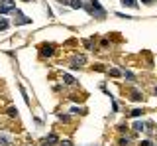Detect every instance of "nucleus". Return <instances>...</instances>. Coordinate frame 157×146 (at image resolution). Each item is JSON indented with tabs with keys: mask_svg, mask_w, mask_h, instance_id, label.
I'll use <instances>...</instances> for the list:
<instances>
[{
	"mask_svg": "<svg viewBox=\"0 0 157 146\" xmlns=\"http://www.w3.org/2000/svg\"><path fill=\"white\" fill-rule=\"evenodd\" d=\"M16 10V4L12 0H0V14H8Z\"/></svg>",
	"mask_w": 157,
	"mask_h": 146,
	"instance_id": "nucleus-2",
	"label": "nucleus"
},
{
	"mask_svg": "<svg viewBox=\"0 0 157 146\" xmlns=\"http://www.w3.org/2000/svg\"><path fill=\"white\" fill-rule=\"evenodd\" d=\"M155 95H157V87H155Z\"/></svg>",
	"mask_w": 157,
	"mask_h": 146,
	"instance_id": "nucleus-21",
	"label": "nucleus"
},
{
	"mask_svg": "<svg viewBox=\"0 0 157 146\" xmlns=\"http://www.w3.org/2000/svg\"><path fill=\"white\" fill-rule=\"evenodd\" d=\"M128 144H130V138H122L120 140V146H128Z\"/></svg>",
	"mask_w": 157,
	"mask_h": 146,
	"instance_id": "nucleus-15",
	"label": "nucleus"
},
{
	"mask_svg": "<svg viewBox=\"0 0 157 146\" xmlns=\"http://www.w3.org/2000/svg\"><path fill=\"white\" fill-rule=\"evenodd\" d=\"M132 101H141V93H140V91H132Z\"/></svg>",
	"mask_w": 157,
	"mask_h": 146,
	"instance_id": "nucleus-11",
	"label": "nucleus"
},
{
	"mask_svg": "<svg viewBox=\"0 0 157 146\" xmlns=\"http://www.w3.org/2000/svg\"><path fill=\"white\" fill-rule=\"evenodd\" d=\"M69 4H71L73 8H82V2H81V0H71Z\"/></svg>",
	"mask_w": 157,
	"mask_h": 146,
	"instance_id": "nucleus-12",
	"label": "nucleus"
},
{
	"mask_svg": "<svg viewBox=\"0 0 157 146\" xmlns=\"http://www.w3.org/2000/svg\"><path fill=\"white\" fill-rule=\"evenodd\" d=\"M61 146H73V144H71V140H63Z\"/></svg>",
	"mask_w": 157,
	"mask_h": 146,
	"instance_id": "nucleus-18",
	"label": "nucleus"
},
{
	"mask_svg": "<svg viewBox=\"0 0 157 146\" xmlns=\"http://www.w3.org/2000/svg\"><path fill=\"white\" fill-rule=\"evenodd\" d=\"M140 146H151V142H149V140H144V142H141Z\"/></svg>",
	"mask_w": 157,
	"mask_h": 146,
	"instance_id": "nucleus-19",
	"label": "nucleus"
},
{
	"mask_svg": "<svg viewBox=\"0 0 157 146\" xmlns=\"http://www.w3.org/2000/svg\"><path fill=\"white\" fill-rule=\"evenodd\" d=\"M39 50H41V55H47V57L53 55V46H51V43H43Z\"/></svg>",
	"mask_w": 157,
	"mask_h": 146,
	"instance_id": "nucleus-4",
	"label": "nucleus"
},
{
	"mask_svg": "<svg viewBox=\"0 0 157 146\" xmlns=\"http://www.w3.org/2000/svg\"><path fill=\"white\" fill-rule=\"evenodd\" d=\"M144 128H145L144 123H140V120H137V123H134V130H136V132H141Z\"/></svg>",
	"mask_w": 157,
	"mask_h": 146,
	"instance_id": "nucleus-9",
	"label": "nucleus"
},
{
	"mask_svg": "<svg viewBox=\"0 0 157 146\" xmlns=\"http://www.w3.org/2000/svg\"><path fill=\"white\" fill-rule=\"evenodd\" d=\"M8 26H10V22L4 20V18H0V32H2V30H8Z\"/></svg>",
	"mask_w": 157,
	"mask_h": 146,
	"instance_id": "nucleus-10",
	"label": "nucleus"
},
{
	"mask_svg": "<svg viewBox=\"0 0 157 146\" xmlns=\"http://www.w3.org/2000/svg\"><path fill=\"white\" fill-rule=\"evenodd\" d=\"M16 14H18V20H16V24H18V26H20V24H29V22H32L28 16H22V14H20L18 10H16Z\"/></svg>",
	"mask_w": 157,
	"mask_h": 146,
	"instance_id": "nucleus-5",
	"label": "nucleus"
},
{
	"mask_svg": "<svg viewBox=\"0 0 157 146\" xmlns=\"http://www.w3.org/2000/svg\"><path fill=\"white\" fill-rule=\"evenodd\" d=\"M8 116H18V109L10 107V109H8Z\"/></svg>",
	"mask_w": 157,
	"mask_h": 146,
	"instance_id": "nucleus-13",
	"label": "nucleus"
},
{
	"mask_svg": "<svg viewBox=\"0 0 157 146\" xmlns=\"http://www.w3.org/2000/svg\"><path fill=\"white\" fill-rule=\"evenodd\" d=\"M122 4L128 8H137V0H122Z\"/></svg>",
	"mask_w": 157,
	"mask_h": 146,
	"instance_id": "nucleus-8",
	"label": "nucleus"
},
{
	"mask_svg": "<svg viewBox=\"0 0 157 146\" xmlns=\"http://www.w3.org/2000/svg\"><path fill=\"white\" fill-rule=\"evenodd\" d=\"M43 144H45V146H53V144H57V136H55V134H49Z\"/></svg>",
	"mask_w": 157,
	"mask_h": 146,
	"instance_id": "nucleus-6",
	"label": "nucleus"
},
{
	"mask_svg": "<svg viewBox=\"0 0 157 146\" xmlns=\"http://www.w3.org/2000/svg\"><path fill=\"white\" fill-rule=\"evenodd\" d=\"M85 61H86L85 55H75V57H73V61H71V69H78L81 65H85Z\"/></svg>",
	"mask_w": 157,
	"mask_h": 146,
	"instance_id": "nucleus-3",
	"label": "nucleus"
},
{
	"mask_svg": "<svg viewBox=\"0 0 157 146\" xmlns=\"http://www.w3.org/2000/svg\"><path fill=\"white\" fill-rule=\"evenodd\" d=\"M63 81H65V83H67V85H77V81H75V79H73V77H71V75H69V73H63Z\"/></svg>",
	"mask_w": 157,
	"mask_h": 146,
	"instance_id": "nucleus-7",
	"label": "nucleus"
},
{
	"mask_svg": "<svg viewBox=\"0 0 157 146\" xmlns=\"http://www.w3.org/2000/svg\"><path fill=\"white\" fill-rule=\"evenodd\" d=\"M110 75H114V77H118V75H122V71H118V69H112V71H110Z\"/></svg>",
	"mask_w": 157,
	"mask_h": 146,
	"instance_id": "nucleus-17",
	"label": "nucleus"
},
{
	"mask_svg": "<svg viewBox=\"0 0 157 146\" xmlns=\"http://www.w3.org/2000/svg\"><path fill=\"white\" fill-rule=\"evenodd\" d=\"M124 75H126V79H130V81L136 79V75H134V73H130V71H124Z\"/></svg>",
	"mask_w": 157,
	"mask_h": 146,
	"instance_id": "nucleus-14",
	"label": "nucleus"
},
{
	"mask_svg": "<svg viewBox=\"0 0 157 146\" xmlns=\"http://www.w3.org/2000/svg\"><path fill=\"white\" fill-rule=\"evenodd\" d=\"M140 115H144L140 109H136V111H132V116H140Z\"/></svg>",
	"mask_w": 157,
	"mask_h": 146,
	"instance_id": "nucleus-16",
	"label": "nucleus"
},
{
	"mask_svg": "<svg viewBox=\"0 0 157 146\" xmlns=\"http://www.w3.org/2000/svg\"><path fill=\"white\" fill-rule=\"evenodd\" d=\"M141 2H144V4H153L155 0H141Z\"/></svg>",
	"mask_w": 157,
	"mask_h": 146,
	"instance_id": "nucleus-20",
	"label": "nucleus"
},
{
	"mask_svg": "<svg viewBox=\"0 0 157 146\" xmlns=\"http://www.w3.org/2000/svg\"><path fill=\"white\" fill-rule=\"evenodd\" d=\"M82 2V8L90 14V16L98 18V20H104L106 18V10L102 8V4L98 2V0H81Z\"/></svg>",
	"mask_w": 157,
	"mask_h": 146,
	"instance_id": "nucleus-1",
	"label": "nucleus"
}]
</instances>
